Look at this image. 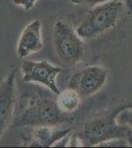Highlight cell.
I'll return each instance as SVG.
<instances>
[{
    "label": "cell",
    "instance_id": "cell-1",
    "mask_svg": "<svg viewBox=\"0 0 132 148\" xmlns=\"http://www.w3.org/2000/svg\"><path fill=\"white\" fill-rule=\"evenodd\" d=\"M131 106L132 103L123 105L107 116L87 121L80 131L70 137L68 146L97 147L102 142L114 138H128L131 130L126 125H119L116 118L122 110Z\"/></svg>",
    "mask_w": 132,
    "mask_h": 148
},
{
    "label": "cell",
    "instance_id": "cell-2",
    "mask_svg": "<svg viewBox=\"0 0 132 148\" xmlns=\"http://www.w3.org/2000/svg\"><path fill=\"white\" fill-rule=\"evenodd\" d=\"M123 4L119 0L93 6L76 28V32L84 40H94L107 34L119 22Z\"/></svg>",
    "mask_w": 132,
    "mask_h": 148
},
{
    "label": "cell",
    "instance_id": "cell-3",
    "mask_svg": "<svg viewBox=\"0 0 132 148\" xmlns=\"http://www.w3.org/2000/svg\"><path fill=\"white\" fill-rule=\"evenodd\" d=\"M67 121V114L59 109L56 99L47 96L31 102L14 126L60 125Z\"/></svg>",
    "mask_w": 132,
    "mask_h": 148
},
{
    "label": "cell",
    "instance_id": "cell-4",
    "mask_svg": "<svg viewBox=\"0 0 132 148\" xmlns=\"http://www.w3.org/2000/svg\"><path fill=\"white\" fill-rule=\"evenodd\" d=\"M83 39L76 29L63 20L56 21L53 26V47L57 56L65 63H77L85 53Z\"/></svg>",
    "mask_w": 132,
    "mask_h": 148
},
{
    "label": "cell",
    "instance_id": "cell-5",
    "mask_svg": "<svg viewBox=\"0 0 132 148\" xmlns=\"http://www.w3.org/2000/svg\"><path fill=\"white\" fill-rule=\"evenodd\" d=\"M24 82L38 83L57 95L60 93L56 83V77L62 69L47 60H24L21 64Z\"/></svg>",
    "mask_w": 132,
    "mask_h": 148
},
{
    "label": "cell",
    "instance_id": "cell-6",
    "mask_svg": "<svg viewBox=\"0 0 132 148\" xmlns=\"http://www.w3.org/2000/svg\"><path fill=\"white\" fill-rule=\"evenodd\" d=\"M109 78V70L100 65L85 67L71 76L69 87L82 97H90L103 89Z\"/></svg>",
    "mask_w": 132,
    "mask_h": 148
},
{
    "label": "cell",
    "instance_id": "cell-7",
    "mask_svg": "<svg viewBox=\"0 0 132 148\" xmlns=\"http://www.w3.org/2000/svg\"><path fill=\"white\" fill-rule=\"evenodd\" d=\"M16 70L0 82V139L12 123L16 104Z\"/></svg>",
    "mask_w": 132,
    "mask_h": 148
},
{
    "label": "cell",
    "instance_id": "cell-8",
    "mask_svg": "<svg viewBox=\"0 0 132 148\" xmlns=\"http://www.w3.org/2000/svg\"><path fill=\"white\" fill-rule=\"evenodd\" d=\"M42 47V23L36 19L23 29L17 44V54L20 58H26L31 54L39 52Z\"/></svg>",
    "mask_w": 132,
    "mask_h": 148
},
{
    "label": "cell",
    "instance_id": "cell-9",
    "mask_svg": "<svg viewBox=\"0 0 132 148\" xmlns=\"http://www.w3.org/2000/svg\"><path fill=\"white\" fill-rule=\"evenodd\" d=\"M59 125L35 126L32 134V140L28 143L31 147H49L53 146L60 140L64 139L72 132L71 127L59 128Z\"/></svg>",
    "mask_w": 132,
    "mask_h": 148
},
{
    "label": "cell",
    "instance_id": "cell-10",
    "mask_svg": "<svg viewBox=\"0 0 132 148\" xmlns=\"http://www.w3.org/2000/svg\"><path fill=\"white\" fill-rule=\"evenodd\" d=\"M81 95L75 89L68 87L60 91L56 97L59 109L65 114H72L76 111L81 103Z\"/></svg>",
    "mask_w": 132,
    "mask_h": 148
},
{
    "label": "cell",
    "instance_id": "cell-11",
    "mask_svg": "<svg viewBox=\"0 0 132 148\" xmlns=\"http://www.w3.org/2000/svg\"><path fill=\"white\" fill-rule=\"evenodd\" d=\"M116 121L119 125L128 126L132 130V106L122 110L117 116Z\"/></svg>",
    "mask_w": 132,
    "mask_h": 148
},
{
    "label": "cell",
    "instance_id": "cell-12",
    "mask_svg": "<svg viewBox=\"0 0 132 148\" xmlns=\"http://www.w3.org/2000/svg\"><path fill=\"white\" fill-rule=\"evenodd\" d=\"M130 146V143L127 140V138H114L107 141L102 142L97 147H128Z\"/></svg>",
    "mask_w": 132,
    "mask_h": 148
},
{
    "label": "cell",
    "instance_id": "cell-13",
    "mask_svg": "<svg viewBox=\"0 0 132 148\" xmlns=\"http://www.w3.org/2000/svg\"><path fill=\"white\" fill-rule=\"evenodd\" d=\"M109 1H112V0H70L73 5L77 6H96Z\"/></svg>",
    "mask_w": 132,
    "mask_h": 148
},
{
    "label": "cell",
    "instance_id": "cell-14",
    "mask_svg": "<svg viewBox=\"0 0 132 148\" xmlns=\"http://www.w3.org/2000/svg\"><path fill=\"white\" fill-rule=\"evenodd\" d=\"M13 3L17 6H21L24 8V10L30 11L31 9L34 8V6L36 5L39 0H12Z\"/></svg>",
    "mask_w": 132,
    "mask_h": 148
},
{
    "label": "cell",
    "instance_id": "cell-15",
    "mask_svg": "<svg viewBox=\"0 0 132 148\" xmlns=\"http://www.w3.org/2000/svg\"><path fill=\"white\" fill-rule=\"evenodd\" d=\"M124 4H125L128 12L132 15V0H124Z\"/></svg>",
    "mask_w": 132,
    "mask_h": 148
},
{
    "label": "cell",
    "instance_id": "cell-16",
    "mask_svg": "<svg viewBox=\"0 0 132 148\" xmlns=\"http://www.w3.org/2000/svg\"><path fill=\"white\" fill-rule=\"evenodd\" d=\"M128 138H129V143H130V146H132V130L130 131V133H129V136H128Z\"/></svg>",
    "mask_w": 132,
    "mask_h": 148
}]
</instances>
